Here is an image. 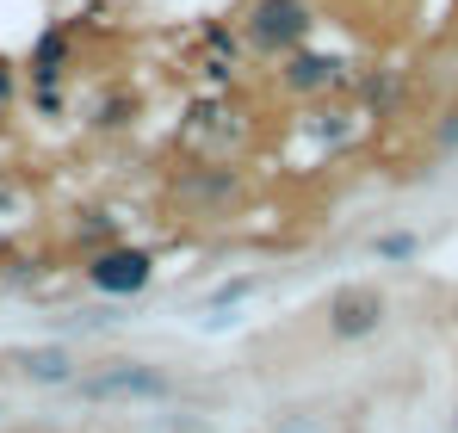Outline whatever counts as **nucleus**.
Segmentation results:
<instances>
[{
    "label": "nucleus",
    "instance_id": "3",
    "mask_svg": "<svg viewBox=\"0 0 458 433\" xmlns=\"http://www.w3.org/2000/svg\"><path fill=\"white\" fill-rule=\"evenodd\" d=\"M81 390L87 396H106V403H155V396H174V378L143 365V360H112L106 371L81 378Z\"/></svg>",
    "mask_w": 458,
    "mask_h": 433
},
{
    "label": "nucleus",
    "instance_id": "12",
    "mask_svg": "<svg viewBox=\"0 0 458 433\" xmlns=\"http://www.w3.org/2000/svg\"><path fill=\"white\" fill-rule=\"evenodd\" d=\"M440 143H458V112H453V124H440Z\"/></svg>",
    "mask_w": 458,
    "mask_h": 433
},
{
    "label": "nucleus",
    "instance_id": "5",
    "mask_svg": "<svg viewBox=\"0 0 458 433\" xmlns=\"http://www.w3.org/2000/svg\"><path fill=\"white\" fill-rule=\"evenodd\" d=\"M285 69H279V87L285 93H304V99H316V93H335L341 81H347V63L341 56H322V50H292V56H279Z\"/></svg>",
    "mask_w": 458,
    "mask_h": 433
},
{
    "label": "nucleus",
    "instance_id": "1",
    "mask_svg": "<svg viewBox=\"0 0 458 433\" xmlns=\"http://www.w3.org/2000/svg\"><path fill=\"white\" fill-rule=\"evenodd\" d=\"M310 31H316V6L310 0H254L242 13V44L254 56H292L304 50Z\"/></svg>",
    "mask_w": 458,
    "mask_h": 433
},
{
    "label": "nucleus",
    "instance_id": "6",
    "mask_svg": "<svg viewBox=\"0 0 458 433\" xmlns=\"http://www.w3.org/2000/svg\"><path fill=\"white\" fill-rule=\"evenodd\" d=\"M174 192L192 199V205H205V211H224V205H235V192H242V174L224 167V161H199V167H186L174 180Z\"/></svg>",
    "mask_w": 458,
    "mask_h": 433
},
{
    "label": "nucleus",
    "instance_id": "13",
    "mask_svg": "<svg viewBox=\"0 0 458 433\" xmlns=\"http://www.w3.org/2000/svg\"><path fill=\"white\" fill-rule=\"evenodd\" d=\"M347 6H372V0H347Z\"/></svg>",
    "mask_w": 458,
    "mask_h": 433
},
{
    "label": "nucleus",
    "instance_id": "2",
    "mask_svg": "<svg viewBox=\"0 0 458 433\" xmlns=\"http://www.w3.org/2000/svg\"><path fill=\"white\" fill-rule=\"evenodd\" d=\"M149 279H155V254L149 248H131V242H106L87 260V285L99 297H143Z\"/></svg>",
    "mask_w": 458,
    "mask_h": 433
},
{
    "label": "nucleus",
    "instance_id": "10",
    "mask_svg": "<svg viewBox=\"0 0 458 433\" xmlns=\"http://www.w3.org/2000/svg\"><path fill=\"white\" fill-rule=\"evenodd\" d=\"M378 254L384 260H409L415 254V235H378Z\"/></svg>",
    "mask_w": 458,
    "mask_h": 433
},
{
    "label": "nucleus",
    "instance_id": "8",
    "mask_svg": "<svg viewBox=\"0 0 458 433\" xmlns=\"http://www.w3.org/2000/svg\"><path fill=\"white\" fill-rule=\"evenodd\" d=\"M13 365H19L31 384H75V353H69V347H31V353H19Z\"/></svg>",
    "mask_w": 458,
    "mask_h": 433
},
{
    "label": "nucleus",
    "instance_id": "4",
    "mask_svg": "<svg viewBox=\"0 0 458 433\" xmlns=\"http://www.w3.org/2000/svg\"><path fill=\"white\" fill-rule=\"evenodd\" d=\"M384 322V297L372 285H347L328 297V335L335 341H366V335H378Z\"/></svg>",
    "mask_w": 458,
    "mask_h": 433
},
{
    "label": "nucleus",
    "instance_id": "7",
    "mask_svg": "<svg viewBox=\"0 0 458 433\" xmlns=\"http://www.w3.org/2000/svg\"><path fill=\"white\" fill-rule=\"evenodd\" d=\"M69 56H75V50H69V25H50V31L31 44V63H25V69H31V81H38V87H63Z\"/></svg>",
    "mask_w": 458,
    "mask_h": 433
},
{
    "label": "nucleus",
    "instance_id": "9",
    "mask_svg": "<svg viewBox=\"0 0 458 433\" xmlns=\"http://www.w3.org/2000/svg\"><path fill=\"white\" fill-rule=\"evenodd\" d=\"M360 93L384 112V106H396V99H403V81H396V74H366V81H360Z\"/></svg>",
    "mask_w": 458,
    "mask_h": 433
},
{
    "label": "nucleus",
    "instance_id": "11",
    "mask_svg": "<svg viewBox=\"0 0 458 433\" xmlns=\"http://www.w3.org/2000/svg\"><path fill=\"white\" fill-rule=\"evenodd\" d=\"M13 93H19V74H13V63H0V99L13 106Z\"/></svg>",
    "mask_w": 458,
    "mask_h": 433
}]
</instances>
